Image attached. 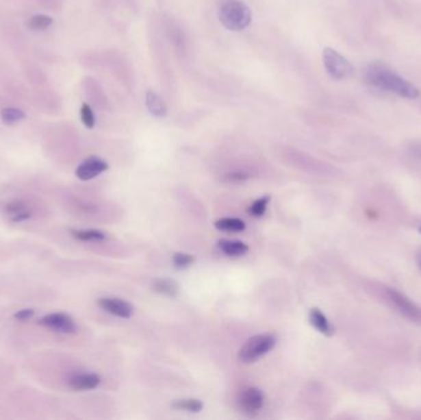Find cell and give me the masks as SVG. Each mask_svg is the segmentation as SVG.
I'll use <instances>...</instances> for the list:
<instances>
[{"mask_svg":"<svg viewBox=\"0 0 421 420\" xmlns=\"http://www.w3.org/2000/svg\"><path fill=\"white\" fill-rule=\"evenodd\" d=\"M366 79L374 88L385 92H394L400 98L416 99L420 97V90L418 86L382 64L371 66L367 71Z\"/></svg>","mask_w":421,"mask_h":420,"instance_id":"1","label":"cell"},{"mask_svg":"<svg viewBox=\"0 0 421 420\" xmlns=\"http://www.w3.org/2000/svg\"><path fill=\"white\" fill-rule=\"evenodd\" d=\"M218 18L228 30H244L251 23V8L239 0H227L220 5Z\"/></svg>","mask_w":421,"mask_h":420,"instance_id":"2","label":"cell"},{"mask_svg":"<svg viewBox=\"0 0 421 420\" xmlns=\"http://www.w3.org/2000/svg\"><path fill=\"white\" fill-rule=\"evenodd\" d=\"M275 335L257 334L245 341L239 350L238 358L244 364H253L261 359L275 347Z\"/></svg>","mask_w":421,"mask_h":420,"instance_id":"3","label":"cell"},{"mask_svg":"<svg viewBox=\"0 0 421 420\" xmlns=\"http://www.w3.org/2000/svg\"><path fill=\"white\" fill-rule=\"evenodd\" d=\"M323 63L327 73L329 74L333 79H346L354 73L353 64L334 49H324Z\"/></svg>","mask_w":421,"mask_h":420,"instance_id":"4","label":"cell"},{"mask_svg":"<svg viewBox=\"0 0 421 420\" xmlns=\"http://www.w3.org/2000/svg\"><path fill=\"white\" fill-rule=\"evenodd\" d=\"M265 396L263 391L257 387H246L240 392L238 398L239 409L248 417L259 415L264 408Z\"/></svg>","mask_w":421,"mask_h":420,"instance_id":"5","label":"cell"},{"mask_svg":"<svg viewBox=\"0 0 421 420\" xmlns=\"http://www.w3.org/2000/svg\"><path fill=\"white\" fill-rule=\"evenodd\" d=\"M38 324L60 334H74L78 329L73 318L68 316L67 313L62 312H55L43 316L42 318H40Z\"/></svg>","mask_w":421,"mask_h":420,"instance_id":"6","label":"cell"},{"mask_svg":"<svg viewBox=\"0 0 421 420\" xmlns=\"http://www.w3.org/2000/svg\"><path fill=\"white\" fill-rule=\"evenodd\" d=\"M107 169H109V164L106 160L99 158V157H89L78 165V168L75 169V175L80 180L88 182L94 177H99Z\"/></svg>","mask_w":421,"mask_h":420,"instance_id":"7","label":"cell"},{"mask_svg":"<svg viewBox=\"0 0 421 420\" xmlns=\"http://www.w3.org/2000/svg\"><path fill=\"white\" fill-rule=\"evenodd\" d=\"M98 305L104 310L105 312L110 313L112 316L118 318H131L133 314V307L132 305L123 299L117 297H104L98 301Z\"/></svg>","mask_w":421,"mask_h":420,"instance_id":"8","label":"cell"},{"mask_svg":"<svg viewBox=\"0 0 421 420\" xmlns=\"http://www.w3.org/2000/svg\"><path fill=\"white\" fill-rule=\"evenodd\" d=\"M387 293L392 302L399 311L403 313L404 316L408 317L410 319H414V321H420L421 310H419L410 299H407L404 295L398 293L396 290H388Z\"/></svg>","mask_w":421,"mask_h":420,"instance_id":"9","label":"cell"},{"mask_svg":"<svg viewBox=\"0 0 421 420\" xmlns=\"http://www.w3.org/2000/svg\"><path fill=\"white\" fill-rule=\"evenodd\" d=\"M101 384V378L97 373H79L69 380V386L74 391L95 390Z\"/></svg>","mask_w":421,"mask_h":420,"instance_id":"10","label":"cell"},{"mask_svg":"<svg viewBox=\"0 0 421 420\" xmlns=\"http://www.w3.org/2000/svg\"><path fill=\"white\" fill-rule=\"evenodd\" d=\"M218 248L227 256L239 258L244 256L249 251V247L240 240H231V239H220L218 242Z\"/></svg>","mask_w":421,"mask_h":420,"instance_id":"11","label":"cell"},{"mask_svg":"<svg viewBox=\"0 0 421 420\" xmlns=\"http://www.w3.org/2000/svg\"><path fill=\"white\" fill-rule=\"evenodd\" d=\"M309 323L313 325V328L317 329L319 333L330 336L334 333V328L330 324L328 318L324 316L323 312L319 308H311L309 311Z\"/></svg>","mask_w":421,"mask_h":420,"instance_id":"12","label":"cell"},{"mask_svg":"<svg viewBox=\"0 0 421 420\" xmlns=\"http://www.w3.org/2000/svg\"><path fill=\"white\" fill-rule=\"evenodd\" d=\"M153 290L165 297H175L179 293V285L175 280L168 277L155 279L152 284Z\"/></svg>","mask_w":421,"mask_h":420,"instance_id":"13","label":"cell"},{"mask_svg":"<svg viewBox=\"0 0 421 420\" xmlns=\"http://www.w3.org/2000/svg\"><path fill=\"white\" fill-rule=\"evenodd\" d=\"M146 106L148 111L155 117H165L166 112H168L166 105L163 101V99L160 98L157 92H152V90L146 92Z\"/></svg>","mask_w":421,"mask_h":420,"instance_id":"14","label":"cell"},{"mask_svg":"<svg viewBox=\"0 0 421 420\" xmlns=\"http://www.w3.org/2000/svg\"><path fill=\"white\" fill-rule=\"evenodd\" d=\"M214 227H216L218 231L229 232V233H240V232L245 231L246 225H245V222L243 219H235V217H225V219L216 221Z\"/></svg>","mask_w":421,"mask_h":420,"instance_id":"15","label":"cell"},{"mask_svg":"<svg viewBox=\"0 0 421 420\" xmlns=\"http://www.w3.org/2000/svg\"><path fill=\"white\" fill-rule=\"evenodd\" d=\"M72 236L81 242H103L106 239L104 232L98 230H73Z\"/></svg>","mask_w":421,"mask_h":420,"instance_id":"16","label":"cell"},{"mask_svg":"<svg viewBox=\"0 0 421 420\" xmlns=\"http://www.w3.org/2000/svg\"><path fill=\"white\" fill-rule=\"evenodd\" d=\"M173 408L177 410H183L189 413H200L203 409V403L196 398H188V399H177L173 403Z\"/></svg>","mask_w":421,"mask_h":420,"instance_id":"17","label":"cell"},{"mask_svg":"<svg viewBox=\"0 0 421 420\" xmlns=\"http://www.w3.org/2000/svg\"><path fill=\"white\" fill-rule=\"evenodd\" d=\"M1 121L4 122L5 125H15L18 122L23 121L26 114H25L23 110L18 109V108H5V109L1 110Z\"/></svg>","mask_w":421,"mask_h":420,"instance_id":"18","label":"cell"},{"mask_svg":"<svg viewBox=\"0 0 421 420\" xmlns=\"http://www.w3.org/2000/svg\"><path fill=\"white\" fill-rule=\"evenodd\" d=\"M270 200H271V197L269 195H265L263 197H260V199H257L249 206L248 213L253 216V217H257H257H263L265 212H266V210H268Z\"/></svg>","mask_w":421,"mask_h":420,"instance_id":"19","label":"cell"},{"mask_svg":"<svg viewBox=\"0 0 421 420\" xmlns=\"http://www.w3.org/2000/svg\"><path fill=\"white\" fill-rule=\"evenodd\" d=\"M53 24V18L47 15H35L29 20V27L32 30H46L51 25Z\"/></svg>","mask_w":421,"mask_h":420,"instance_id":"20","label":"cell"},{"mask_svg":"<svg viewBox=\"0 0 421 420\" xmlns=\"http://www.w3.org/2000/svg\"><path fill=\"white\" fill-rule=\"evenodd\" d=\"M195 256H190L186 253H177L175 256H173V264L179 270H185V269L190 268L191 265L195 264Z\"/></svg>","mask_w":421,"mask_h":420,"instance_id":"21","label":"cell"},{"mask_svg":"<svg viewBox=\"0 0 421 420\" xmlns=\"http://www.w3.org/2000/svg\"><path fill=\"white\" fill-rule=\"evenodd\" d=\"M80 117H81V122L84 123V126H86V128H94V126H95V115H94V112H92L90 105H81Z\"/></svg>","mask_w":421,"mask_h":420,"instance_id":"22","label":"cell"},{"mask_svg":"<svg viewBox=\"0 0 421 420\" xmlns=\"http://www.w3.org/2000/svg\"><path fill=\"white\" fill-rule=\"evenodd\" d=\"M26 210H29V208L25 205L24 202L14 201L6 205L5 212L8 213V214L10 216V219H12L14 216H16L18 213L24 212Z\"/></svg>","mask_w":421,"mask_h":420,"instance_id":"23","label":"cell"},{"mask_svg":"<svg viewBox=\"0 0 421 420\" xmlns=\"http://www.w3.org/2000/svg\"><path fill=\"white\" fill-rule=\"evenodd\" d=\"M251 177V175L245 171H233L229 173L227 175V182H231V183H243L245 180H248Z\"/></svg>","mask_w":421,"mask_h":420,"instance_id":"24","label":"cell"},{"mask_svg":"<svg viewBox=\"0 0 421 420\" xmlns=\"http://www.w3.org/2000/svg\"><path fill=\"white\" fill-rule=\"evenodd\" d=\"M34 314H35V310H32V308H24V310L15 312L14 318H15L16 321H20V322H26V321L31 319V318L34 317Z\"/></svg>","mask_w":421,"mask_h":420,"instance_id":"25","label":"cell"},{"mask_svg":"<svg viewBox=\"0 0 421 420\" xmlns=\"http://www.w3.org/2000/svg\"><path fill=\"white\" fill-rule=\"evenodd\" d=\"M416 262H418V265H419V268H420L421 270V251L418 254V256H416Z\"/></svg>","mask_w":421,"mask_h":420,"instance_id":"26","label":"cell"},{"mask_svg":"<svg viewBox=\"0 0 421 420\" xmlns=\"http://www.w3.org/2000/svg\"><path fill=\"white\" fill-rule=\"evenodd\" d=\"M419 232H420V233H421V227H420V228H419Z\"/></svg>","mask_w":421,"mask_h":420,"instance_id":"27","label":"cell"}]
</instances>
